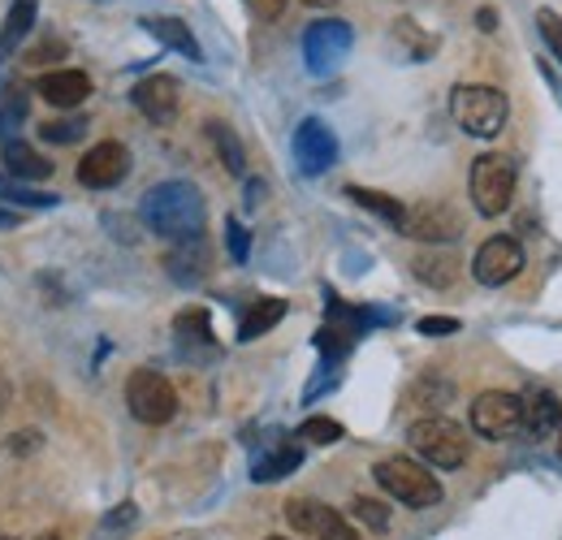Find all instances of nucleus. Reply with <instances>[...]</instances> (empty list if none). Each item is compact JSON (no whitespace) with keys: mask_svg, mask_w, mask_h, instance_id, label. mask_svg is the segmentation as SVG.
<instances>
[{"mask_svg":"<svg viewBox=\"0 0 562 540\" xmlns=\"http://www.w3.org/2000/svg\"><path fill=\"white\" fill-rule=\"evenodd\" d=\"M143 225L169 243H191V238H204V195L191 187V182H160L151 187L139 203Z\"/></svg>","mask_w":562,"mask_h":540,"instance_id":"obj_1","label":"nucleus"},{"mask_svg":"<svg viewBox=\"0 0 562 540\" xmlns=\"http://www.w3.org/2000/svg\"><path fill=\"white\" fill-rule=\"evenodd\" d=\"M506 113H510L506 95L490 82H459L454 95H450L454 126L472 138H497L506 126Z\"/></svg>","mask_w":562,"mask_h":540,"instance_id":"obj_2","label":"nucleus"},{"mask_svg":"<svg viewBox=\"0 0 562 540\" xmlns=\"http://www.w3.org/2000/svg\"><path fill=\"white\" fill-rule=\"evenodd\" d=\"M412 450L420 454L428 468H441V472H454L468 463V432L446 419V415H428V419H416L412 424Z\"/></svg>","mask_w":562,"mask_h":540,"instance_id":"obj_3","label":"nucleus"},{"mask_svg":"<svg viewBox=\"0 0 562 540\" xmlns=\"http://www.w3.org/2000/svg\"><path fill=\"white\" fill-rule=\"evenodd\" d=\"M376 484L412 510H428V506L441 502V480L416 459H381L376 463Z\"/></svg>","mask_w":562,"mask_h":540,"instance_id":"obj_4","label":"nucleus"},{"mask_svg":"<svg viewBox=\"0 0 562 540\" xmlns=\"http://www.w3.org/2000/svg\"><path fill=\"white\" fill-rule=\"evenodd\" d=\"M515 200V160L490 151L472 165V203L481 216H502Z\"/></svg>","mask_w":562,"mask_h":540,"instance_id":"obj_5","label":"nucleus"},{"mask_svg":"<svg viewBox=\"0 0 562 540\" xmlns=\"http://www.w3.org/2000/svg\"><path fill=\"white\" fill-rule=\"evenodd\" d=\"M126 406H131V415L139 424H169L178 415V390L169 385V376L139 368L126 381Z\"/></svg>","mask_w":562,"mask_h":540,"instance_id":"obj_6","label":"nucleus"},{"mask_svg":"<svg viewBox=\"0 0 562 540\" xmlns=\"http://www.w3.org/2000/svg\"><path fill=\"white\" fill-rule=\"evenodd\" d=\"M351 44H355V35L342 18L312 22L307 35H303V61H307V69H312L316 78H325V74H334V69L347 61Z\"/></svg>","mask_w":562,"mask_h":540,"instance_id":"obj_7","label":"nucleus"},{"mask_svg":"<svg viewBox=\"0 0 562 540\" xmlns=\"http://www.w3.org/2000/svg\"><path fill=\"white\" fill-rule=\"evenodd\" d=\"M472 428L490 441H506L524 428V398L506 394V390H490L472 403Z\"/></svg>","mask_w":562,"mask_h":540,"instance_id":"obj_8","label":"nucleus"},{"mask_svg":"<svg viewBox=\"0 0 562 540\" xmlns=\"http://www.w3.org/2000/svg\"><path fill=\"white\" fill-rule=\"evenodd\" d=\"M285 519H290L294 532H303L307 540H359V532H355L334 506L312 502V497H294V502H285Z\"/></svg>","mask_w":562,"mask_h":540,"instance_id":"obj_9","label":"nucleus"},{"mask_svg":"<svg viewBox=\"0 0 562 540\" xmlns=\"http://www.w3.org/2000/svg\"><path fill=\"white\" fill-rule=\"evenodd\" d=\"M126 173H131V151H126L122 143H113V138L87 147V156L78 160V182L91 187V191H109V187H117Z\"/></svg>","mask_w":562,"mask_h":540,"instance_id":"obj_10","label":"nucleus"},{"mask_svg":"<svg viewBox=\"0 0 562 540\" xmlns=\"http://www.w3.org/2000/svg\"><path fill=\"white\" fill-rule=\"evenodd\" d=\"M519 272H524V247H519L515 238H506V234L481 243V251H476V260H472V277H476L481 285H506V281H515Z\"/></svg>","mask_w":562,"mask_h":540,"instance_id":"obj_11","label":"nucleus"},{"mask_svg":"<svg viewBox=\"0 0 562 540\" xmlns=\"http://www.w3.org/2000/svg\"><path fill=\"white\" fill-rule=\"evenodd\" d=\"M398 234H407V238H420V243H454L459 234H463V216L450 207V203H420V207H412L407 212V221H403V229Z\"/></svg>","mask_w":562,"mask_h":540,"instance_id":"obj_12","label":"nucleus"},{"mask_svg":"<svg viewBox=\"0 0 562 540\" xmlns=\"http://www.w3.org/2000/svg\"><path fill=\"white\" fill-rule=\"evenodd\" d=\"M294 160H299V169L303 173H325L334 160H338V138L334 131L321 122V117H307V122H299V131H294Z\"/></svg>","mask_w":562,"mask_h":540,"instance_id":"obj_13","label":"nucleus"},{"mask_svg":"<svg viewBox=\"0 0 562 540\" xmlns=\"http://www.w3.org/2000/svg\"><path fill=\"white\" fill-rule=\"evenodd\" d=\"M131 100H135V109H139L147 122H156V126H169V122L178 117V104H182V87H178V78H169V74H151V78L135 82Z\"/></svg>","mask_w":562,"mask_h":540,"instance_id":"obj_14","label":"nucleus"},{"mask_svg":"<svg viewBox=\"0 0 562 540\" xmlns=\"http://www.w3.org/2000/svg\"><path fill=\"white\" fill-rule=\"evenodd\" d=\"M40 95L53 109H78L91 95V78L82 69H53V74L40 78Z\"/></svg>","mask_w":562,"mask_h":540,"instance_id":"obj_15","label":"nucleus"},{"mask_svg":"<svg viewBox=\"0 0 562 540\" xmlns=\"http://www.w3.org/2000/svg\"><path fill=\"white\" fill-rule=\"evenodd\" d=\"M4 169H9V178H26V182H44V178H53V160H44L31 143H13V138H4Z\"/></svg>","mask_w":562,"mask_h":540,"instance_id":"obj_16","label":"nucleus"},{"mask_svg":"<svg viewBox=\"0 0 562 540\" xmlns=\"http://www.w3.org/2000/svg\"><path fill=\"white\" fill-rule=\"evenodd\" d=\"M524 428L532 437H550L554 428H562V403L550 394V390H532L524 398Z\"/></svg>","mask_w":562,"mask_h":540,"instance_id":"obj_17","label":"nucleus"},{"mask_svg":"<svg viewBox=\"0 0 562 540\" xmlns=\"http://www.w3.org/2000/svg\"><path fill=\"white\" fill-rule=\"evenodd\" d=\"M143 31H147V35H156L165 48H173V53H182V57L200 61V44H195V35H191V26H187V22H178V18H143Z\"/></svg>","mask_w":562,"mask_h":540,"instance_id":"obj_18","label":"nucleus"},{"mask_svg":"<svg viewBox=\"0 0 562 540\" xmlns=\"http://www.w3.org/2000/svg\"><path fill=\"white\" fill-rule=\"evenodd\" d=\"M169 277L173 281H182V285H191V281H200L204 272H209V251H204V238H191V243H178V251H169Z\"/></svg>","mask_w":562,"mask_h":540,"instance_id":"obj_19","label":"nucleus"},{"mask_svg":"<svg viewBox=\"0 0 562 540\" xmlns=\"http://www.w3.org/2000/svg\"><path fill=\"white\" fill-rule=\"evenodd\" d=\"M281 316H285V299H256V303L243 312V320H238V341L265 338Z\"/></svg>","mask_w":562,"mask_h":540,"instance_id":"obj_20","label":"nucleus"},{"mask_svg":"<svg viewBox=\"0 0 562 540\" xmlns=\"http://www.w3.org/2000/svg\"><path fill=\"white\" fill-rule=\"evenodd\" d=\"M412 272L420 277L424 285H432V290H450L459 281V260L450 251H420L412 260Z\"/></svg>","mask_w":562,"mask_h":540,"instance_id":"obj_21","label":"nucleus"},{"mask_svg":"<svg viewBox=\"0 0 562 540\" xmlns=\"http://www.w3.org/2000/svg\"><path fill=\"white\" fill-rule=\"evenodd\" d=\"M303 463V450L294 446V441H281L273 446L269 454H260L256 463H251V480H260V484H269V480H281V475H290L294 468Z\"/></svg>","mask_w":562,"mask_h":540,"instance_id":"obj_22","label":"nucleus"},{"mask_svg":"<svg viewBox=\"0 0 562 540\" xmlns=\"http://www.w3.org/2000/svg\"><path fill=\"white\" fill-rule=\"evenodd\" d=\"M347 195H351L359 207L376 212L381 221H390L394 229H403V221H407V207H403L398 200H390V195H381V191H368V187H347Z\"/></svg>","mask_w":562,"mask_h":540,"instance_id":"obj_23","label":"nucleus"},{"mask_svg":"<svg viewBox=\"0 0 562 540\" xmlns=\"http://www.w3.org/2000/svg\"><path fill=\"white\" fill-rule=\"evenodd\" d=\"M209 138H212V147H216V156H221V165H225L229 173H243V169H247L243 143H238V135H234L225 122H209Z\"/></svg>","mask_w":562,"mask_h":540,"instance_id":"obj_24","label":"nucleus"},{"mask_svg":"<svg viewBox=\"0 0 562 540\" xmlns=\"http://www.w3.org/2000/svg\"><path fill=\"white\" fill-rule=\"evenodd\" d=\"M173 329H178V341H182V346H212V325L204 307L182 312V316L173 320Z\"/></svg>","mask_w":562,"mask_h":540,"instance_id":"obj_25","label":"nucleus"},{"mask_svg":"<svg viewBox=\"0 0 562 540\" xmlns=\"http://www.w3.org/2000/svg\"><path fill=\"white\" fill-rule=\"evenodd\" d=\"M31 22H35V0H13L9 22H4V35H0V53H9V48L31 31Z\"/></svg>","mask_w":562,"mask_h":540,"instance_id":"obj_26","label":"nucleus"},{"mask_svg":"<svg viewBox=\"0 0 562 540\" xmlns=\"http://www.w3.org/2000/svg\"><path fill=\"white\" fill-rule=\"evenodd\" d=\"M299 437H303L307 446H334V441H342L347 432H342L338 419H329V415H312V419L299 424Z\"/></svg>","mask_w":562,"mask_h":540,"instance_id":"obj_27","label":"nucleus"},{"mask_svg":"<svg viewBox=\"0 0 562 540\" xmlns=\"http://www.w3.org/2000/svg\"><path fill=\"white\" fill-rule=\"evenodd\" d=\"M26 104H31V95L22 87H4V104H0V131H4V138L26 122Z\"/></svg>","mask_w":562,"mask_h":540,"instance_id":"obj_28","label":"nucleus"},{"mask_svg":"<svg viewBox=\"0 0 562 540\" xmlns=\"http://www.w3.org/2000/svg\"><path fill=\"white\" fill-rule=\"evenodd\" d=\"M135 524H139V510H135V502H122V506H113V510L100 519V540L122 537V532H131Z\"/></svg>","mask_w":562,"mask_h":540,"instance_id":"obj_29","label":"nucleus"},{"mask_svg":"<svg viewBox=\"0 0 562 540\" xmlns=\"http://www.w3.org/2000/svg\"><path fill=\"white\" fill-rule=\"evenodd\" d=\"M0 200L22 203V207H48V203H57V195H44V191H31V187H22V182H13L9 173H0Z\"/></svg>","mask_w":562,"mask_h":540,"instance_id":"obj_30","label":"nucleus"},{"mask_svg":"<svg viewBox=\"0 0 562 540\" xmlns=\"http://www.w3.org/2000/svg\"><path fill=\"white\" fill-rule=\"evenodd\" d=\"M351 510H355V519H359L363 528H372V532H385V528H390V506H381L376 497H355Z\"/></svg>","mask_w":562,"mask_h":540,"instance_id":"obj_31","label":"nucleus"},{"mask_svg":"<svg viewBox=\"0 0 562 540\" xmlns=\"http://www.w3.org/2000/svg\"><path fill=\"white\" fill-rule=\"evenodd\" d=\"M40 135H44V143H57V147H66V143H78V138L87 135V122H82V117H61V122H48V126H40Z\"/></svg>","mask_w":562,"mask_h":540,"instance_id":"obj_32","label":"nucleus"},{"mask_svg":"<svg viewBox=\"0 0 562 540\" xmlns=\"http://www.w3.org/2000/svg\"><path fill=\"white\" fill-rule=\"evenodd\" d=\"M394 35H398L403 44H412V48H416V61H424V57H432V53H437V40H432V35H420V31H416V22H398V26H394Z\"/></svg>","mask_w":562,"mask_h":540,"instance_id":"obj_33","label":"nucleus"},{"mask_svg":"<svg viewBox=\"0 0 562 540\" xmlns=\"http://www.w3.org/2000/svg\"><path fill=\"white\" fill-rule=\"evenodd\" d=\"M225 243H229V256H234V265H247V256H251V238H247V229L229 216L225 221Z\"/></svg>","mask_w":562,"mask_h":540,"instance_id":"obj_34","label":"nucleus"},{"mask_svg":"<svg viewBox=\"0 0 562 540\" xmlns=\"http://www.w3.org/2000/svg\"><path fill=\"white\" fill-rule=\"evenodd\" d=\"M537 26H541V35H546L550 53L562 61V18L559 13H550V9H537Z\"/></svg>","mask_w":562,"mask_h":540,"instance_id":"obj_35","label":"nucleus"},{"mask_svg":"<svg viewBox=\"0 0 562 540\" xmlns=\"http://www.w3.org/2000/svg\"><path fill=\"white\" fill-rule=\"evenodd\" d=\"M420 334L424 338H450V334H459V320L454 316H424Z\"/></svg>","mask_w":562,"mask_h":540,"instance_id":"obj_36","label":"nucleus"},{"mask_svg":"<svg viewBox=\"0 0 562 540\" xmlns=\"http://www.w3.org/2000/svg\"><path fill=\"white\" fill-rule=\"evenodd\" d=\"M247 4H251V13H256L260 22H273V18L285 13V0H247Z\"/></svg>","mask_w":562,"mask_h":540,"instance_id":"obj_37","label":"nucleus"},{"mask_svg":"<svg viewBox=\"0 0 562 540\" xmlns=\"http://www.w3.org/2000/svg\"><path fill=\"white\" fill-rule=\"evenodd\" d=\"M57 53H61V44H40V48H31L26 61H31V66H44V61H53Z\"/></svg>","mask_w":562,"mask_h":540,"instance_id":"obj_38","label":"nucleus"},{"mask_svg":"<svg viewBox=\"0 0 562 540\" xmlns=\"http://www.w3.org/2000/svg\"><path fill=\"white\" fill-rule=\"evenodd\" d=\"M35 446H40V432H22V441H18V437L9 441V450H13V454H18V450H35Z\"/></svg>","mask_w":562,"mask_h":540,"instance_id":"obj_39","label":"nucleus"},{"mask_svg":"<svg viewBox=\"0 0 562 540\" xmlns=\"http://www.w3.org/2000/svg\"><path fill=\"white\" fill-rule=\"evenodd\" d=\"M476 26H481V31H497V13H493L490 4H485V9H476Z\"/></svg>","mask_w":562,"mask_h":540,"instance_id":"obj_40","label":"nucleus"},{"mask_svg":"<svg viewBox=\"0 0 562 540\" xmlns=\"http://www.w3.org/2000/svg\"><path fill=\"white\" fill-rule=\"evenodd\" d=\"M265 200V182H247V203Z\"/></svg>","mask_w":562,"mask_h":540,"instance_id":"obj_41","label":"nucleus"},{"mask_svg":"<svg viewBox=\"0 0 562 540\" xmlns=\"http://www.w3.org/2000/svg\"><path fill=\"white\" fill-rule=\"evenodd\" d=\"M303 4H312V9H329V4H338V0H303Z\"/></svg>","mask_w":562,"mask_h":540,"instance_id":"obj_42","label":"nucleus"},{"mask_svg":"<svg viewBox=\"0 0 562 540\" xmlns=\"http://www.w3.org/2000/svg\"><path fill=\"white\" fill-rule=\"evenodd\" d=\"M0 229H13V216L9 212H0Z\"/></svg>","mask_w":562,"mask_h":540,"instance_id":"obj_43","label":"nucleus"},{"mask_svg":"<svg viewBox=\"0 0 562 540\" xmlns=\"http://www.w3.org/2000/svg\"><path fill=\"white\" fill-rule=\"evenodd\" d=\"M35 540H61L57 532H44V537H35Z\"/></svg>","mask_w":562,"mask_h":540,"instance_id":"obj_44","label":"nucleus"},{"mask_svg":"<svg viewBox=\"0 0 562 540\" xmlns=\"http://www.w3.org/2000/svg\"><path fill=\"white\" fill-rule=\"evenodd\" d=\"M4 394H9V390H4V381H0V406H4Z\"/></svg>","mask_w":562,"mask_h":540,"instance_id":"obj_45","label":"nucleus"},{"mask_svg":"<svg viewBox=\"0 0 562 540\" xmlns=\"http://www.w3.org/2000/svg\"><path fill=\"white\" fill-rule=\"evenodd\" d=\"M559 454H562V437H559Z\"/></svg>","mask_w":562,"mask_h":540,"instance_id":"obj_46","label":"nucleus"},{"mask_svg":"<svg viewBox=\"0 0 562 540\" xmlns=\"http://www.w3.org/2000/svg\"><path fill=\"white\" fill-rule=\"evenodd\" d=\"M269 540H285V537H269Z\"/></svg>","mask_w":562,"mask_h":540,"instance_id":"obj_47","label":"nucleus"}]
</instances>
